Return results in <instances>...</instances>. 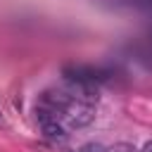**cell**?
Returning <instances> with one entry per match:
<instances>
[{"mask_svg":"<svg viewBox=\"0 0 152 152\" xmlns=\"http://www.w3.org/2000/svg\"><path fill=\"white\" fill-rule=\"evenodd\" d=\"M64 116H66V121H69V126L71 128H81V126H88L90 121H93V107L88 104V102H81V104H69V109L64 112Z\"/></svg>","mask_w":152,"mask_h":152,"instance_id":"obj_1","label":"cell"},{"mask_svg":"<svg viewBox=\"0 0 152 152\" xmlns=\"http://www.w3.org/2000/svg\"><path fill=\"white\" fill-rule=\"evenodd\" d=\"M40 128H43L45 138H48V140H52V142H62V140L66 138V133H64V128H62V124H59L57 119H50V121L40 124Z\"/></svg>","mask_w":152,"mask_h":152,"instance_id":"obj_2","label":"cell"},{"mask_svg":"<svg viewBox=\"0 0 152 152\" xmlns=\"http://www.w3.org/2000/svg\"><path fill=\"white\" fill-rule=\"evenodd\" d=\"M107 152H138L131 142H116V145H112V147H107Z\"/></svg>","mask_w":152,"mask_h":152,"instance_id":"obj_3","label":"cell"},{"mask_svg":"<svg viewBox=\"0 0 152 152\" xmlns=\"http://www.w3.org/2000/svg\"><path fill=\"white\" fill-rule=\"evenodd\" d=\"M81 152H107V147L100 145V142H88V145L81 147Z\"/></svg>","mask_w":152,"mask_h":152,"instance_id":"obj_4","label":"cell"},{"mask_svg":"<svg viewBox=\"0 0 152 152\" xmlns=\"http://www.w3.org/2000/svg\"><path fill=\"white\" fill-rule=\"evenodd\" d=\"M140 152H152V140H150V142H145V147H142Z\"/></svg>","mask_w":152,"mask_h":152,"instance_id":"obj_5","label":"cell"}]
</instances>
